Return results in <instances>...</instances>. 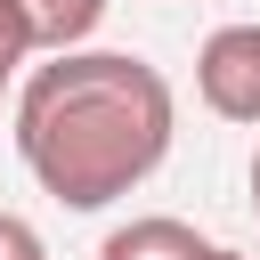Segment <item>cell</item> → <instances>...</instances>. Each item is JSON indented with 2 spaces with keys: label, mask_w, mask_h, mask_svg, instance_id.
<instances>
[{
  "label": "cell",
  "mask_w": 260,
  "mask_h": 260,
  "mask_svg": "<svg viewBox=\"0 0 260 260\" xmlns=\"http://www.w3.org/2000/svg\"><path fill=\"white\" fill-rule=\"evenodd\" d=\"M171 81L130 49H73L16 98V154L65 211H106L171 154Z\"/></svg>",
  "instance_id": "cell-1"
},
{
  "label": "cell",
  "mask_w": 260,
  "mask_h": 260,
  "mask_svg": "<svg viewBox=\"0 0 260 260\" xmlns=\"http://www.w3.org/2000/svg\"><path fill=\"white\" fill-rule=\"evenodd\" d=\"M24 57H32V24H24V8H16V0H0V81H8Z\"/></svg>",
  "instance_id": "cell-5"
},
{
  "label": "cell",
  "mask_w": 260,
  "mask_h": 260,
  "mask_svg": "<svg viewBox=\"0 0 260 260\" xmlns=\"http://www.w3.org/2000/svg\"><path fill=\"white\" fill-rule=\"evenodd\" d=\"M252 211H260V154H252Z\"/></svg>",
  "instance_id": "cell-7"
},
{
  "label": "cell",
  "mask_w": 260,
  "mask_h": 260,
  "mask_svg": "<svg viewBox=\"0 0 260 260\" xmlns=\"http://www.w3.org/2000/svg\"><path fill=\"white\" fill-rule=\"evenodd\" d=\"M0 260H49L41 228H32V219H16V211H0Z\"/></svg>",
  "instance_id": "cell-6"
},
{
  "label": "cell",
  "mask_w": 260,
  "mask_h": 260,
  "mask_svg": "<svg viewBox=\"0 0 260 260\" xmlns=\"http://www.w3.org/2000/svg\"><path fill=\"white\" fill-rule=\"evenodd\" d=\"M211 260H244V252H219V244H211Z\"/></svg>",
  "instance_id": "cell-8"
},
{
  "label": "cell",
  "mask_w": 260,
  "mask_h": 260,
  "mask_svg": "<svg viewBox=\"0 0 260 260\" xmlns=\"http://www.w3.org/2000/svg\"><path fill=\"white\" fill-rule=\"evenodd\" d=\"M0 98H8V81H0Z\"/></svg>",
  "instance_id": "cell-9"
},
{
  "label": "cell",
  "mask_w": 260,
  "mask_h": 260,
  "mask_svg": "<svg viewBox=\"0 0 260 260\" xmlns=\"http://www.w3.org/2000/svg\"><path fill=\"white\" fill-rule=\"evenodd\" d=\"M16 8L32 24V49H57V57H73L106 16V0H16Z\"/></svg>",
  "instance_id": "cell-4"
},
{
  "label": "cell",
  "mask_w": 260,
  "mask_h": 260,
  "mask_svg": "<svg viewBox=\"0 0 260 260\" xmlns=\"http://www.w3.org/2000/svg\"><path fill=\"white\" fill-rule=\"evenodd\" d=\"M98 260H211V244L187 219H130L98 244Z\"/></svg>",
  "instance_id": "cell-3"
},
{
  "label": "cell",
  "mask_w": 260,
  "mask_h": 260,
  "mask_svg": "<svg viewBox=\"0 0 260 260\" xmlns=\"http://www.w3.org/2000/svg\"><path fill=\"white\" fill-rule=\"evenodd\" d=\"M195 89L219 122H260V24H219L195 49Z\"/></svg>",
  "instance_id": "cell-2"
}]
</instances>
